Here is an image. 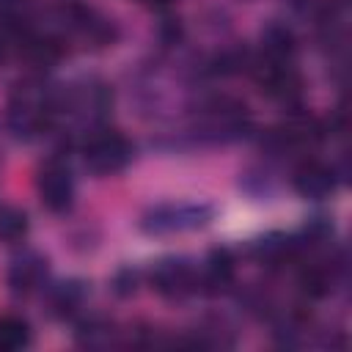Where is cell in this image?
I'll list each match as a JSON object with an SVG mask.
<instances>
[{
  "label": "cell",
  "instance_id": "6da1fadb",
  "mask_svg": "<svg viewBox=\"0 0 352 352\" xmlns=\"http://www.w3.org/2000/svg\"><path fill=\"white\" fill-rule=\"evenodd\" d=\"M25 231V217H19V214H0V234L6 236V239H11V236H16V234H22Z\"/></svg>",
  "mask_w": 352,
  "mask_h": 352
}]
</instances>
